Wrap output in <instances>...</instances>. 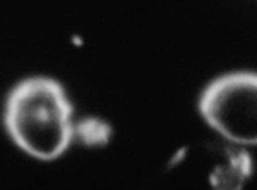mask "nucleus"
<instances>
[{
    "mask_svg": "<svg viewBox=\"0 0 257 190\" xmlns=\"http://www.w3.org/2000/svg\"><path fill=\"white\" fill-rule=\"evenodd\" d=\"M3 122L16 147L44 162L62 157L76 133L66 91L44 76L26 78L9 92Z\"/></svg>",
    "mask_w": 257,
    "mask_h": 190,
    "instance_id": "1",
    "label": "nucleus"
},
{
    "mask_svg": "<svg viewBox=\"0 0 257 190\" xmlns=\"http://www.w3.org/2000/svg\"><path fill=\"white\" fill-rule=\"evenodd\" d=\"M199 109L221 137L236 146H257V73L215 78L200 97Z\"/></svg>",
    "mask_w": 257,
    "mask_h": 190,
    "instance_id": "2",
    "label": "nucleus"
}]
</instances>
